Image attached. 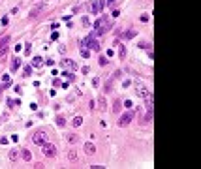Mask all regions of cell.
Wrapping results in <instances>:
<instances>
[{
	"mask_svg": "<svg viewBox=\"0 0 201 169\" xmlns=\"http://www.w3.org/2000/svg\"><path fill=\"white\" fill-rule=\"evenodd\" d=\"M100 66H107V58L105 57H100Z\"/></svg>",
	"mask_w": 201,
	"mask_h": 169,
	"instance_id": "cb8c5ba5",
	"label": "cell"
},
{
	"mask_svg": "<svg viewBox=\"0 0 201 169\" xmlns=\"http://www.w3.org/2000/svg\"><path fill=\"white\" fill-rule=\"evenodd\" d=\"M8 43H9V36H4V38L0 40V57L8 51Z\"/></svg>",
	"mask_w": 201,
	"mask_h": 169,
	"instance_id": "5b68a950",
	"label": "cell"
},
{
	"mask_svg": "<svg viewBox=\"0 0 201 169\" xmlns=\"http://www.w3.org/2000/svg\"><path fill=\"white\" fill-rule=\"evenodd\" d=\"M137 94H139V96H147V88L139 84V86H137Z\"/></svg>",
	"mask_w": 201,
	"mask_h": 169,
	"instance_id": "ac0fdd59",
	"label": "cell"
},
{
	"mask_svg": "<svg viewBox=\"0 0 201 169\" xmlns=\"http://www.w3.org/2000/svg\"><path fill=\"white\" fill-rule=\"evenodd\" d=\"M21 156H23V160H25V162H30L32 160L30 150H27V148H21Z\"/></svg>",
	"mask_w": 201,
	"mask_h": 169,
	"instance_id": "9c48e42d",
	"label": "cell"
},
{
	"mask_svg": "<svg viewBox=\"0 0 201 169\" xmlns=\"http://www.w3.org/2000/svg\"><path fill=\"white\" fill-rule=\"evenodd\" d=\"M8 158L11 162H15V160H19V152L17 150H9V154H8Z\"/></svg>",
	"mask_w": 201,
	"mask_h": 169,
	"instance_id": "9a60e30c",
	"label": "cell"
},
{
	"mask_svg": "<svg viewBox=\"0 0 201 169\" xmlns=\"http://www.w3.org/2000/svg\"><path fill=\"white\" fill-rule=\"evenodd\" d=\"M40 11H41V6H36V8H34V9L30 11V17H36V15L40 13Z\"/></svg>",
	"mask_w": 201,
	"mask_h": 169,
	"instance_id": "e0dca14e",
	"label": "cell"
},
{
	"mask_svg": "<svg viewBox=\"0 0 201 169\" xmlns=\"http://www.w3.org/2000/svg\"><path fill=\"white\" fill-rule=\"evenodd\" d=\"M85 154H89V156H92L94 152H96V147H94V143H85Z\"/></svg>",
	"mask_w": 201,
	"mask_h": 169,
	"instance_id": "52a82bcc",
	"label": "cell"
},
{
	"mask_svg": "<svg viewBox=\"0 0 201 169\" xmlns=\"http://www.w3.org/2000/svg\"><path fill=\"white\" fill-rule=\"evenodd\" d=\"M66 141L73 145V143H77V141H79V137H77L75 134H68V135H66Z\"/></svg>",
	"mask_w": 201,
	"mask_h": 169,
	"instance_id": "4fadbf2b",
	"label": "cell"
},
{
	"mask_svg": "<svg viewBox=\"0 0 201 169\" xmlns=\"http://www.w3.org/2000/svg\"><path fill=\"white\" fill-rule=\"evenodd\" d=\"M132 118H134V113H124V115L118 118V126L120 128H124V126H128L130 122H132Z\"/></svg>",
	"mask_w": 201,
	"mask_h": 169,
	"instance_id": "277c9868",
	"label": "cell"
},
{
	"mask_svg": "<svg viewBox=\"0 0 201 169\" xmlns=\"http://www.w3.org/2000/svg\"><path fill=\"white\" fill-rule=\"evenodd\" d=\"M145 98H147V109H148V111H152V103H154V98H152V94H147Z\"/></svg>",
	"mask_w": 201,
	"mask_h": 169,
	"instance_id": "8fae6325",
	"label": "cell"
},
{
	"mask_svg": "<svg viewBox=\"0 0 201 169\" xmlns=\"http://www.w3.org/2000/svg\"><path fill=\"white\" fill-rule=\"evenodd\" d=\"M124 105H126V109H130V107H132V102H130V100H126Z\"/></svg>",
	"mask_w": 201,
	"mask_h": 169,
	"instance_id": "f546056e",
	"label": "cell"
},
{
	"mask_svg": "<svg viewBox=\"0 0 201 169\" xmlns=\"http://www.w3.org/2000/svg\"><path fill=\"white\" fill-rule=\"evenodd\" d=\"M118 55H120V58L126 57V47H124V45H120V53H118Z\"/></svg>",
	"mask_w": 201,
	"mask_h": 169,
	"instance_id": "484cf974",
	"label": "cell"
},
{
	"mask_svg": "<svg viewBox=\"0 0 201 169\" xmlns=\"http://www.w3.org/2000/svg\"><path fill=\"white\" fill-rule=\"evenodd\" d=\"M81 55H83V57H89V49H87V47H81Z\"/></svg>",
	"mask_w": 201,
	"mask_h": 169,
	"instance_id": "83f0119b",
	"label": "cell"
},
{
	"mask_svg": "<svg viewBox=\"0 0 201 169\" xmlns=\"http://www.w3.org/2000/svg\"><path fill=\"white\" fill-rule=\"evenodd\" d=\"M41 60H43V58H41V57H36V58H32V66H34V68H40L41 64H43V62H41Z\"/></svg>",
	"mask_w": 201,
	"mask_h": 169,
	"instance_id": "5bb4252c",
	"label": "cell"
},
{
	"mask_svg": "<svg viewBox=\"0 0 201 169\" xmlns=\"http://www.w3.org/2000/svg\"><path fill=\"white\" fill-rule=\"evenodd\" d=\"M41 152H43L47 158H55V154H57V148H55V145H51V143L47 141V143H43V145H41Z\"/></svg>",
	"mask_w": 201,
	"mask_h": 169,
	"instance_id": "3957f363",
	"label": "cell"
},
{
	"mask_svg": "<svg viewBox=\"0 0 201 169\" xmlns=\"http://www.w3.org/2000/svg\"><path fill=\"white\" fill-rule=\"evenodd\" d=\"M135 36V30H130V32H124V38L126 40H132V38H134Z\"/></svg>",
	"mask_w": 201,
	"mask_h": 169,
	"instance_id": "44dd1931",
	"label": "cell"
},
{
	"mask_svg": "<svg viewBox=\"0 0 201 169\" xmlns=\"http://www.w3.org/2000/svg\"><path fill=\"white\" fill-rule=\"evenodd\" d=\"M107 4H109V6H111V4H115V0H109V2H107Z\"/></svg>",
	"mask_w": 201,
	"mask_h": 169,
	"instance_id": "4dcf8cb0",
	"label": "cell"
},
{
	"mask_svg": "<svg viewBox=\"0 0 201 169\" xmlns=\"http://www.w3.org/2000/svg\"><path fill=\"white\" fill-rule=\"evenodd\" d=\"M98 109H100V111H107V102H105V98H100L98 100Z\"/></svg>",
	"mask_w": 201,
	"mask_h": 169,
	"instance_id": "30bf717a",
	"label": "cell"
},
{
	"mask_svg": "<svg viewBox=\"0 0 201 169\" xmlns=\"http://www.w3.org/2000/svg\"><path fill=\"white\" fill-rule=\"evenodd\" d=\"M19 62H21L19 58H13V62H11V71H15V70L19 68Z\"/></svg>",
	"mask_w": 201,
	"mask_h": 169,
	"instance_id": "d6986e66",
	"label": "cell"
},
{
	"mask_svg": "<svg viewBox=\"0 0 201 169\" xmlns=\"http://www.w3.org/2000/svg\"><path fill=\"white\" fill-rule=\"evenodd\" d=\"M81 124H83V118H81V116H75V118L72 120V126H73V128H77V126H81Z\"/></svg>",
	"mask_w": 201,
	"mask_h": 169,
	"instance_id": "2e32d148",
	"label": "cell"
},
{
	"mask_svg": "<svg viewBox=\"0 0 201 169\" xmlns=\"http://www.w3.org/2000/svg\"><path fill=\"white\" fill-rule=\"evenodd\" d=\"M77 98V92H73V94H70V96H68V102H73V100Z\"/></svg>",
	"mask_w": 201,
	"mask_h": 169,
	"instance_id": "f1b7e54d",
	"label": "cell"
},
{
	"mask_svg": "<svg viewBox=\"0 0 201 169\" xmlns=\"http://www.w3.org/2000/svg\"><path fill=\"white\" fill-rule=\"evenodd\" d=\"M68 158H70V160H77V154H75V152H73V150H70V152H68Z\"/></svg>",
	"mask_w": 201,
	"mask_h": 169,
	"instance_id": "7402d4cb",
	"label": "cell"
},
{
	"mask_svg": "<svg viewBox=\"0 0 201 169\" xmlns=\"http://www.w3.org/2000/svg\"><path fill=\"white\" fill-rule=\"evenodd\" d=\"M62 66H64V68H68V70H75L77 64L73 62V60H70V58H66V60H62Z\"/></svg>",
	"mask_w": 201,
	"mask_h": 169,
	"instance_id": "ba28073f",
	"label": "cell"
},
{
	"mask_svg": "<svg viewBox=\"0 0 201 169\" xmlns=\"http://www.w3.org/2000/svg\"><path fill=\"white\" fill-rule=\"evenodd\" d=\"M23 71H25V75H30V73H32V68L30 66H25V70H23Z\"/></svg>",
	"mask_w": 201,
	"mask_h": 169,
	"instance_id": "4316f807",
	"label": "cell"
},
{
	"mask_svg": "<svg viewBox=\"0 0 201 169\" xmlns=\"http://www.w3.org/2000/svg\"><path fill=\"white\" fill-rule=\"evenodd\" d=\"M87 47H89V49H92V51H100V43L94 40L92 36H90V40H89V43H87Z\"/></svg>",
	"mask_w": 201,
	"mask_h": 169,
	"instance_id": "8992f818",
	"label": "cell"
},
{
	"mask_svg": "<svg viewBox=\"0 0 201 169\" xmlns=\"http://www.w3.org/2000/svg\"><path fill=\"white\" fill-rule=\"evenodd\" d=\"M47 139H49V135H47V132H45V130H38L36 134L32 135V143H34V145H43V143H47Z\"/></svg>",
	"mask_w": 201,
	"mask_h": 169,
	"instance_id": "7a4b0ae2",
	"label": "cell"
},
{
	"mask_svg": "<svg viewBox=\"0 0 201 169\" xmlns=\"http://www.w3.org/2000/svg\"><path fill=\"white\" fill-rule=\"evenodd\" d=\"M94 28H96V36L105 34V32L109 30V19L107 17H100L98 21H96V25H94Z\"/></svg>",
	"mask_w": 201,
	"mask_h": 169,
	"instance_id": "6da1fadb",
	"label": "cell"
},
{
	"mask_svg": "<svg viewBox=\"0 0 201 169\" xmlns=\"http://www.w3.org/2000/svg\"><path fill=\"white\" fill-rule=\"evenodd\" d=\"M57 124H58V126H64V124H66V120H64V116H58V118H57Z\"/></svg>",
	"mask_w": 201,
	"mask_h": 169,
	"instance_id": "603a6c76",
	"label": "cell"
},
{
	"mask_svg": "<svg viewBox=\"0 0 201 169\" xmlns=\"http://www.w3.org/2000/svg\"><path fill=\"white\" fill-rule=\"evenodd\" d=\"M100 8H102V4H98V2H90V11H92V13H98Z\"/></svg>",
	"mask_w": 201,
	"mask_h": 169,
	"instance_id": "7c38bea8",
	"label": "cell"
},
{
	"mask_svg": "<svg viewBox=\"0 0 201 169\" xmlns=\"http://www.w3.org/2000/svg\"><path fill=\"white\" fill-rule=\"evenodd\" d=\"M120 107H122V103L118 102V100H116V102H115V105H113V111H115V113H118V111H120Z\"/></svg>",
	"mask_w": 201,
	"mask_h": 169,
	"instance_id": "ffe728a7",
	"label": "cell"
},
{
	"mask_svg": "<svg viewBox=\"0 0 201 169\" xmlns=\"http://www.w3.org/2000/svg\"><path fill=\"white\" fill-rule=\"evenodd\" d=\"M62 75H64V77H68V79H70V81L73 79V73H72V71H64Z\"/></svg>",
	"mask_w": 201,
	"mask_h": 169,
	"instance_id": "d4e9b609",
	"label": "cell"
}]
</instances>
